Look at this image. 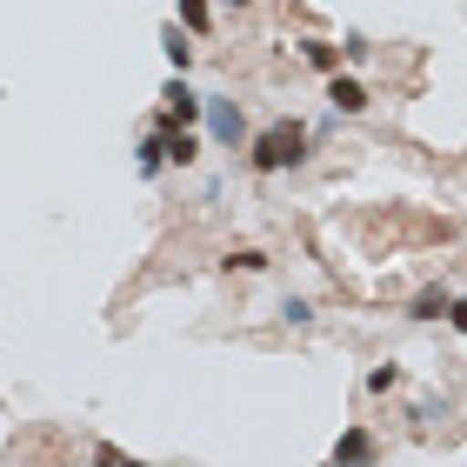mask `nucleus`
Here are the masks:
<instances>
[{"label": "nucleus", "instance_id": "1", "mask_svg": "<svg viewBox=\"0 0 467 467\" xmlns=\"http://www.w3.org/2000/svg\"><path fill=\"white\" fill-rule=\"evenodd\" d=\"M314 154V127L307 120H267L261 134L247 140V167L254 174H294Z\"/></svg>", "mask_w": 467, "mask_h": 467}, {"label": "nucleus", "instance_id": "2", "mask_svg": "<svg viewBox=\"0 0 467 467\" xmlns=\"http://www.w3.org/2000/svg\"><path fill=\"white\" fill-rule=\"evenodd\" d=\"M201 127H207V140H214L221 154H247V140H254L247 108H241V100H227V94H207V114H201Z\"/></svg>", "mask_w": 467, "mask_h": 467}, {"label": "nucleus", "instance_id": "3", "mask_svg": "<svg viewBox=\"0 0 467 467\" xmlns=\"http://www.w3.org/2000/svg\"><path fill=\"white\" fill-rule=\"evenodd\" d=\"M161 108L174 114L181 127H194V120L207 114V94H194V88H187V74H174V80H167V88H161Z\"/></svg>", "mask_w": 467, "mask_h": 467}, {"label": "nucleus", "instance_id": "4", "mask_svg": "<svg viewBox=\"0 0 467 467\" xmlns=\"http://www.w3.org/2000/svg\"><path fill=\"white\" fill-rule=\"evenodd\" d=\"M327 108L341 114V120H354V114H368L374 100H368V88H360L354 74H327Z\"/></svg>", "mask_w": 467, "mask_h": 467}, {"label": "nucleus", "instance_id": "5", "mask_svg": "<svg viewBox=\"0 0 467 467\" xmlns=\"http://www.w3.org/2000/svg\"><path fill=\"white\" fill-rule=\"evenodd\" d=\"M161 54H167L174 74H187V67H194V34H187L181 20H167V27H161Z\"/></svg>", "mask_w": 467, "mask_h": 467}, {"label": "nucleus", "instance_id": "6", "mask_svg": "<svg viewBox=\"0 0 467 467\" xmlns=\"http://www.w3.org/2000/svg\"><path fill=\"white\" fill-rule=\"evenodd\" d=\"M301 60L314 74H341V40H321V34H307L301 40Z\"/></svg>", "mask_w": 467, "mask_h": 467}, {"label": "nucleus", "instance_id": "7", "mask_svg": "<svg viewBox=\"0 0 467 467\" xmlns=\"http://www.w3.org/2000/svg\"><path fill=\"white\" fill-rule=\"evenodd\" d=\"M448 301H454L448 281H434V287H420L414 301H408V314H414V321H448Z\"/></svg>", "mask_w": 467, "mask_h": 467}, {"label": "nucleus", "instance_id": "8", "mask_svg": "<svg viewBox=\"0 0 467 467\" xmlns=\"http://www.w3.org/2000/svg\"><path fill=\"white\" fill-rule=\"evenodd\" d=\"M374 454H380L374 428H341V441H334V461H374Z\"/></svg>", "mask_w": 467, "mask_h": 467}, {"label": "nucleus", "instance_id": "9", "mask_svg": "<svg viewBox=\"0 0 467 467\" xmlns=\"http://www.w3.org/2000/svg\"><path fill=\"white\" fill-rule=\"evenodd\" d=\"M134 174H140V181H161V174H167V154H161V134H154V127H147L140 147H134Z\"/></svg>", "mask_w": 467, "mask_h": 467}, {"label": "nucleus", "instance_id": "10", "mask_svg": "<svg viewBox=\"0 0 467 467\" xmlns=\"http://www.w3.org/2000/svg\"><path fill=\"white\" fill-rule=\"evenodd\" d=\"M174 20H181V27L201 40L207 27H214V0H181V7H174Z\"/></svg>", "mask_w": 467, "mask_h": 467}, {"label": "nucleus", "instance_id": "11", "mask_svg": "<svg viewBox=\"0 0 467 467\" xmlns=\"http://www.w3.org/2000/svg\"><path fill=\"white\" fill-rule=\"evenodd\" d=\"M281 321H287V327H314L321 314H314V301H307V294H287V301H281Z\"/></svg>", "mask_w": 467, "mask_h": 467}, {"label": "nucleus", "instance_id": "12", "mask_svg": "<svg viewBox=\"0 0 467 467\" xmlns=\"http://www.w3.org/2000/svg\"><path fill=\"white\" fill-rule=\"evenodd\" d=\"M360 388H368V394H394V388H400V368H394V360H374Z\"/></svg>", "mask_w": 467, "mask_h": 467}, {"label": "nucleus", "instance_id": "13", "mask_svg": "<svg viewBox=\"0 0 467 467\" xmlns=\"http://www.w3.org/2000/svg\"><path fill=\"white\" fill-rule=\"evenodd\" d=\"M227 267H234V274H267V254H261V247H234Z\"/></svg>", "mask_w": 467, "mask_h": 467}, {"label": "nucleus", "instance_id": "14", "mask_svg": "<svg viewBox=\"0 0 467 467\" xmlns=\"http://www.w3.org/2000/svg\"><path fill=\"white\" fill-rule=\"evenodd\" d=\"M341 60H348V67H360V60H374V40H368V34H341Z\"/></svg>", "mask_w": 467, "mask_h": 467}, {"label": "nucleus", "instance_id": "15", "mask_svg": "<svg viewBox=\"0 0 467 467\" xmlns=\"http://www.w3.org/2000/svg\"><path fill=\"white\" fill-rule=\"evenodd\" d=\"M448 327L467 334V294H454V301H448Z\"/></svg>", "mask_w": 467, "mask_h": 467}, {"label": "nucleus", "instance_id": "16", "mask_svg": "<svg viewBox=\"0 0 467 467\" xmlns=\"http://www.w3.org/2000/svg\"><path fill=\"white\" fill-rule=\"evenodd\" d=\"M214 7H254V0H214Z\"/></svg>", "mask_w": 467, "mask_h": 467}]
</instances>
